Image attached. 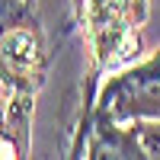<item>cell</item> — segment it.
I'll use <instances>...</instances> for the list:
<instances>
[{
  "instance_id": "cell-3",
  "label": "cell",
  "mask_w": 160,
  "mask_h": 160,
  "mask_svg": "<svg viewBox=\"0 0 160 160\" xmlns=\"http://www.w3.org/2000/svg\"><path fill=\"white\" fill-rule=\"evenodd\" d=\"M141 144L148 157L160 160V118H148V122H141Z\"/></svg>"
},
{
  "instance_id": "cell-1",
  "label": "cell",
  "mask_w": 160,
  "mask_h": 160,
  "mask_svg": "<svg viewBox=\"0 0 160 160\" xmlns=\"http://www.w3.org/2000/svg\"><path fill=\"white\" fill-rule=\"evenodd\" d=\"M93 118H109V122H148L160 118V51L151 55L148 61L135 64L122 74L106 80L99 90V99L93 102V109L83 115V122L77 128L71 157H83L87 131Z\"/></svg>"
},
{
  "instance_id": "cell-2",
  "label": "cell",
  "mask_w": 160,
  "mask_h": 160,
  "mask_svg": "<svg viewBox=\"0 0 160 160\" xmlns=\"http://www.w3.org/2000/svg\"><path fill=\"white\" fill-rule=\"evenodd\" d=\"M83 157L90 160H148V151L141 144V122H109L93 118L83 144Z\"/></svg>"
}]
</instances>
